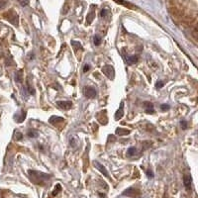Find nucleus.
I'll return each mask as SVG.
<instances>
[{"mask_svg": "<svg viewBox=\"0 0 198 198\" xmlns=\"http://www.w3.org/2000/svg\"><path fill=\"white\" fill-rule=\"evenodd\" d=\"M164 86V82L162 81H158V82L157 83V85H156V87L158 89V88H162V87Z\"/></svg>", "mask_w": 198, "mask_h": 198, "instance_id": "nucleus-31", "label": "nucleus"}, {"mask_svg": "<svg viewBox=\"0 0 198 198\" xmlns=\"http://www.w3.org/2000/svg\"><path fill=\"white\" fill-rule=\"evenodd\" d=\"M117 3L119 4H122V5H124V6H126V7H128V8H135L134 6L132 5L131 3H129V2H127V1H125V0H115Z\"/></svg>", "mask_w": 198, "mask_h": 198, "instance_id": "nucleus-15", "label": "nucleus"}, {"mask_svg": "<svg viewBox=\"0 0 198 198\" xmlns=\"http://www.w3.org/2000/svg\"><path fill=\"white\" fill-rule=\"evenodd\" d=\"M19 116H20V118H18L16 121H17L18 123H21V122H23V121H24L25 118H26V112L22 111V112H21V115H19Z\"/></svg>", "mask_w": 198, "mask_h": 198, "instance_id": "nucleus-20", "label": "nucleus"}, {"mask_svg": "<svg viewBox=\"0 0 198 198\" xmlns=\"http://www.w3.org/2000/svg\"><path fill=\"white\" fill-rule=\"evenodd\" d=\"M22 79H23L22 70H19V72H16V74H15V80H16V82H22Z\"/></svg>", "mask_w": 198, "mask_h": 198, "instance_id": "nucleus-16", "label": "nucleus"}, {"mask_svg": "<svg viewBox=\"0 0 198 198\" xmlns=\"http://www.w3.org/2000/svg\"><path fill=\"white\" fill-rule=\"evenodd\" d=\"M49 122L51 123L53 126H58L59 124H62V123L64 122V119L62 117H59V116H52V117L49 119Z\"/></svg>", "mask_w": 198, "mask_h": 198, "instance_id": "nucleus-5", "label": "nucleus"}, {"mask_svg": "<svg viewBox=\"0 0 198 198\" xmlns=\"http://www.w3.org/2000/svg\"><path fill=\"white\" fill-rule=\"evenodd\" d=\"M137 60H138V58H137L136 56H132V57H130L128 59V62L130 64H135V62H137Z\"/></svg>", "mask_w": 198, "mask_h": 198, "instance_id": "nucleus-21", "label": "nucleus"}, {"mask_svg": "<svg viewBox=\"0 0 198 198\" xmlns=\"http://www.w3.org/2000/svg\"><path fill=\"white\" fill-rule=\"evenodd\" d=\"M94 166L97 168V170H99L100 172H101L102 174H103V175H105L106 177H108V178L110 177V176H109V173H108V172H107V170H106V168H105V166H102V164H100V162H94Z\"/></svg>", "mask_w": 198, "mask_h": 198, "instance_id": "nucleus-6", "label": "nucleus"}, {"mask_svg": "<svg viewBox=\"0 0 198 198\" xmlns=\"http://www.w3.org/2000/svg\"><path fill=\"white\" fill-rule=\"evenodd\" d=\"M180 125H181V128H182L183 130L187 128V122H186V121H183V120H182V121L180 122Z\"/></svg>", "mask_w": 198, "mask_h": 198, "instance_id": "nucleus-28", "label": "nucleus"}, {"mask_svg": "<svg viewBox=\"0 0 198 198\" xmlns=\"http://www.w3.org/2000/svg\"><path fill=\"white\" fill-rule=\"evenodd\" d=\"M93 18H94V13H93V12H91V13L88 14V16H87V21H88V23L92 22Z\"/></svg>", "mask_w": 198, "mask_h": 198, "instance_id": "nucleus-23", "label": "nucleus"}, {"mask_svg": "<svg viewBox=\"0 0 198 198\" xmlns=\"http://www.w3.org/2000/svg\"><path fill=\"white\" fill-rule=\"evenodd\" d=\"M136 193H137L136 189L129 188V189H127L126 191H124V193H123V194H124V195H128V196H135V195H136Z\"/></svg>", "mask_w": 198, "mask_h": 198, "instance_id": "nucleus-13", "label": "nucleus"}, {"mask_svg": "<svg viewBox=\"0 0 198 198\" xmlns=\"http://www.w3.org/2000/svg\"><path fill=\"white\" fill-rule=\"evenodd\" d=\"M151 146H152L151 142H146V143H144V149H149Z\"/></svg>", "mask_w": 198, "mask_h": 198, "instance_id": "nucleus-29", "label": "nucleus"}, {"mask_svg": "<svg viewBox=\"0 0 198 198\" xmlns=\"http://www.w3.org/2000/svg\"><path fill=\"white\" fill-rule=\"evenodd\" d=\"M100 15H101V17H105V16L107 15V10L103 9V10L101 11V14H100Z\"/></svg>", "mask_w": 198, "mask_h": 198, "instance_id": "nucleus-32", "label": "nucleus"}, {"mask_svg": "<svg viewBox=\"0 0 198 198\" xmlns=\"http://www.w3.org/2000/svg\"><path fill=\"white\" fill-rule=\"evenodd\" d=\"M147 175H148V177H150V178L154 177V173H153V172H152L151 170H147Z\"/></svg>", "mask_w": 198, "mask_h": 198, "instance_id": "nucleus-30", "label": "nucleus"}, {"mask_svg": "<svg viewBox=\"0 0 198 198\" xmlns=\"http://www.w3.org/2000/svg\"><path fill=\"white\" fill-rule=\"evenodd\" d=\"M160 108H162V111H166V110L170 109V106H168V104H162V105H160Z\"/></svg>", "mask_w": 198, "mask_h": 198, "instance_id": "nucleus-27", "label": "nucleus"}, {"mask_svg": "<svg viewBox=\"0 0 198 198\" xmlns=\"http://www.w3.org/2000/svg\"><path fill=\"white\" fill-rule=\"evenodd\" d=\"M144 105H145L146 113H148V114H154V113H155L154 105L151 103V102H145V103H144Z\"/></svg>", "mask_w": 198, "mask_h": 198, "instance_id": "nucleus-9", "label": "nucleus"}, {"mask_svg": "<svg viewBox=\"0 0 198 198\" xmlns=\"http://www.w3.org/2000/svg\"><path fill=\"white\" fill-rule=\"evenodd\" d=\"M31 178H32L33 182L37 183V184H44L50 179V175L47 173H43L40 172H35V170H30L29 172Z\"/></svg>", "mask_w": 198, "mask_h": 198, "instance_id": "nucleus-1", "label": "nucleus"}, {"mask_svg": "<svg viewBox=\"0 0 198 198\" xmlns=\"http://www.w3.org/2000/svg\"><path fill=\"white\" fill-rule=\"evenodd\" d=\"M60 189H62V187H60V185L59 184V185H57V186H56V189H55V191H54L53 192V195L54 196H55L56 194H57V193H59L60 191Z\"/></svg>", "mask_w": 198, "mask_h": 198, "instance_id": "nucleus-25", "label": "nucleus"}, {"mask_svg": "<svg viewBox=\"0 0 198 198\" xmlns=\"http://www.w3.org/2000/svg\"><path fill=\"white\" fill-rule=\"evenodd\" d=\"M127 154H128V156H130V157H133V156H135L137 154V150L135 149V148H129L128 152H127Z\"/></svg>", "mask_w": 198, "mask_h": 198, "instance_id": "nucleus-19", "label": "nucleus"}, {"mask_svg": "<svg viewBox=\"0 0 198 198\" xmlns=\"http://www.w3.org/2000/svg\"><path fill=\"white\" fill-rule=\"evenodd\" d=\"M27 87H28V90L30 92V94H35V90L32 87V83H31V77H28L27 79Z\"/></svg>", "mask_w": 198, "mask_h": 198, "instance_id": "nucleus-14", "label": "nucleus"}, {"mask_svg": "<svg viewBox=\"0 0 198 198\" xmlns=\"http://www.w3.org/2000/svg\"><path fill=\"white\" fill-rule=\"evenodd\" d=\"M28 136L30 137V138H37V137L39 136V134H38V132H37V131L30 130L28 132Z\"/></svg>", "mask_w": 198, "mask_h": 198, "instance_id": "nucleus-17", "label": "nucleus"}, {"mask_svg": "<svg viewBox=\"0 0 198 198\" xmlns=\"http://www.w3.org/2000/svg\"><path fill=\"white\" fill-rule=\"evenodd\" d=\"M15 139L17 140V141H20V140H22V134H21L20 132H16L15 133Z\"/></svg>", "mask_w": 198, "mask_h": 198, "instance_id": "nucleus-26", "label": "nucleus"}, {"mask_svg": "<svg viewBox=\"0 0 198 198\" xmlns=\"http://www.w3.org/2000/svg\"><path fill=\"white\" fill-rule=\"evenodd\" d=\"M90 68V66H88V64H85L84 66V68H83V72H88V70Z\"/></svg>", "mask_w": 198, "mask_h": 198, "instance_id": "nucleus-33", "label": "nucleus"}, {"mask_svg": "<svg viewBox=\"0 0 198 198\" xmlns=\"http://www.w3.org/2000/svg\"><path fill=\"white\" fill-rule=\"evenodd\" d=\"M6 18H7L8 21H9V22H11L13 25H15V26H17V25H18V16L14 11H9V12H8V16L6 15Z\"/></svg>", "mask_w": 198, "mask_h": 198, "instance_id": "nucleus-4", "label": "nucleus"}, {"mask_svg": "<svg viewBox=\"0 0 198 198\" xmlns=\"http://www.w3.org/2000/svg\"><path fill=\"white\" fill-rule=\"evenodd\" d=\"M29 1H30V0H18V2H19V3H20L22 6L28 5V4H29Z\"/></svg>", "mask_w": 198, "mask_h": 198, "instance_id": "nucleus-24", "label": "nucleus"}, {"mask_svg": "<svg viewBox=\"0 0 198 198\" xmlns=\"http://www.w3.org/2000/svg\"><path fill=\"white\" fill-rule=\"evenodd\" d=\"M124 102H122L121 103V106H120V108L116 111V113H115V120H120L121 118L123 117V115H124Z\"/></svg>", "mask_w": 198, "mask_h": 198, "instance_id": "nucleus-10", "label": "nucleus"}, {"mask_svg": "<svg viewBox=\"0 0 198 198\" xmlns=\"http://www.w3.org/2000/svg\"><path fill=\"white\" fill-rule=\"evenodd\" d=\"M72 48H74V50L75 52L77 51L78 49H80V48H81V45H80V43H79V42L72 41Z\"/></svg>", "mask_w": 198, "mask_h": 198, "instance_id": "nucleus-18", "label": "nucleus"}, {"mask_svg": "<svg viewBox=\"0 0 198 198\" xmlns=\"http://www.w3.org/2000/svg\"><path fill=\"white\" fill-rule=\"evenodd\" d=\"M83 94L87 98H95L96 97V90L92 86H85L83 88Z\"/></svg>", "mask_w": 198, "mask_h": 198, "instance_id": "nucleus-3", "label": "nucleus"}, {"mask_svg": "<svg viewBox=\"0 0 198 198\" xmlns=\"http://www.w3.org/2000/svg\"><path fill=\"white\" fill-rule=\"evenodd\" d=\"M130 133H131L130 130H127V129H121V128L116 129V135H118V136H127Z\"/></svg>", "mask_w": 198, "mask_h": 198, "instance_id": "nucleus-12", "label": "nucleus"}, {"mask_svg": "<svg viewBox=\"0 0 198 198\" xmlns=\"http://www.w3.org/2000/svg\"><path fill=\"white\" fill-rule=\"evenodd\" d=\"M183 183H184V186L186 187L187 190H189L191 188V177L189 174L184 175V177H183Z\"/></svg>", "mask_w": 198, "mask_h": 198, "instance_id": "nucleus-11", "label": "nucleus"}, {"mask_svg": "<svg viewBox=\"0 0 198 198\" xmlns=\"http://www.w3.org/2000/svg\"><path fill=\"white\" fill-rule=\"evenodd\" d=\"M101 43H102V39L100 38L99 36H95L94 37V45L95 46H99V45H101Z\"/></svg>", "mask_w": 198, "mask_h": 198, "instance_id": "nucleus-22", "label": "nucleus"}, {"mask_svg": "<svg viewBox=\"0 0 198 198\" xmlns=\"http://www.w3.org/2000/svg\"><path fill=\"white\" fill-rule=\"evenodd\" d=\"M57 105L59 106L60 108L64 109V110H68V109H70V108H72V103L70 101H58Z\"/></svg>", "mask_w": 198, "mask_h": 198, "instance_id": "nucleus-7", "label": "nucleus"}, {"mask_svg": "<svg viewBox=\"0 0 198 198\" xmlns=\"http://www.w3.org/2000/svg\"><path fill=\"white\" fill-rule=\"evenodd\" d=\"M103 118H107V116H106V111H105V110H102V111H100V112H98V113L96 114V119L98 120V122L100 123V124L106 125L107 123H106L105 121L103 120Z\"/></svg>", "mask_w": 198, "mask_h": 198, "instance_id": "nucleus-8", "label": "nucleus"}, {"mask_svg": "<svg viewBox=\"0 0 198 198\" xmlns=\"http://www.w3.org/2000/svg\"><path fill=\"white\" fill-rule=\"evenodd\" d=\"M102 72L105 74L108 77V79L110 80H113L114 76H115V70H114V68L112 66H109V64H106L102 68Z\"/></svg>", "mask_w": 198, "mask_h": 198, "instance_id": "nucleus-2", "label": "nucleus"}]
</instances>
